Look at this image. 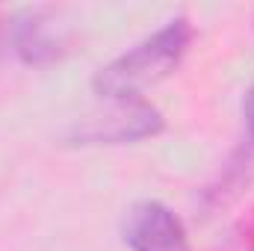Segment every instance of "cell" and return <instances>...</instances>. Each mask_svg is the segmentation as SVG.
<instances>
[{"mask_svg": "<svg viewBox=\"0 0 254 251\" xmlns=\"http://www.w3.org/2000/svg\"><path fill=\"white\" fill-rule=\"evenodd\" d=\"M166 127L163 113L145 101H107L104 110L89 113L83 119H77L68 127L65 139L71 145H86V148H98V145H133L142 139H154L160 136Z\"/></svg>", "mask_w": 254, "mask_h": 251, "instance_id": "cell-2", "label": "cell"}, {"mask_svg": "<svg viewBox=\"0 0 254 251\" xmlns=\"http://www.w3.org/2000/svg\"><path fill=\"white\" fill-rule=\"evenodd\" d=\"M243 130H246V151H243V160L254 166V83L246 89L243 95Z\"/></svg>", "mask_w": 254, "mask_h": 251, "instance_id": "cell-4", "label": "cell"}, {"mask_svg": "<svg viewBox=\"0 0 254 251\" xmlns=\"http://www.w3.org/2000/svg\"><path fill=\"white\" fill-rule=\"evenodd\" d=\"M122 240L130 251H192L181 216L154 198L136 201L125 213Z\"/></svg>", "mask_w": 254, "mask_h": 251, "instance_id": "cell-3", "label": "cell"}, {"mask_svg": "<svg viewBox=\"0 0 254 251\" xmlns=\"http://www.w3.org/2000/svg\"><path fill=\"white\" fill-rule=\"evenodd\" d=\"M190 18H169L163 27L130 45L107 65H101L92 77V89L104 101H136L157 83H163L184 63L192 45Z\"/></svg>", "mask_w": 254, "mask_h": 251, "instance_id": "cell-1", "label": "cell"}]
</instances>
